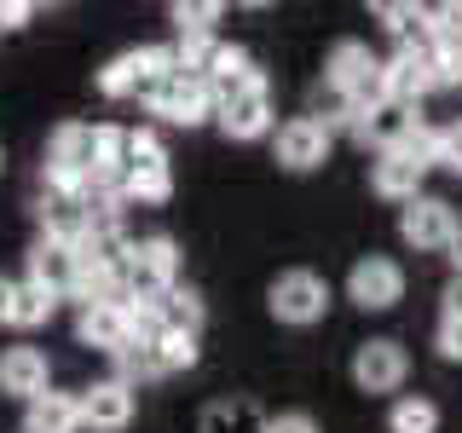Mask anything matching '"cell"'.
Returning <instances> with one entry per match:
<instances>
[{
    "mask_svg": "<svg viewBox=\"0 0 462 433\" xmlns=\"http://www.w3.org/2000/svg\"><path fill=\"white\" fill-rule=\"evenodd\" d=\"M35 220H41V237H47V243H69V249H81L87 231H93V208H87V197L47 191L41 208H35Z\"/></svg>",
    "mask_w": 462,
    "mask_h": 433,
    "instance_id": "ac0fdd59",
    "label": "cell"
},
{
    "mask_svg": "<svg viewBox=\"0 0 462 433\" xmlns=\"http://www.w3.org/2000/svg\"><path fill=\"white\" fill-rule=\"evenodd\" d=\"M208 93H214V127H220L226 139L254 144V139H266L272 127H278V115H272V81H266V69L249 64L243 76L214 81Z\"/></svg>",
    "mask_w": 462,
    "mask_h": 433,
    "instance_id": "6da1fadb",
    "label": "cell"
},
{
    "mask_svg": "<svg viewBox=\"0 0 462 433\" xmlns=\"http://www.w3.org/2000/svg\"><path fill=\"white\" fill-rule=\"evenodd\" d=\"M0 168H6V151H0Z\"/></svg>",
    "mask_w": 462,
    "mask_h": 433,
    "instance_id": "e575fe53",
    "label": "cell"
},
{
    "mask_svg": "<svg viewBox=\"0 0 462 433\" xmlns=\"http://www.w3.org/2000/svg\"><path fill=\"white\" fill-rule=\"evenodd\" d=\"M197 433H266V410L249 393H231V399H208L197 416Z\"/></svg>",
    "mask_w": 462,
    "mask_h": 433,
    "instance_id": "ffe728a7",
    "label": "cell"
},
{
    "mask_svg": "<svg viewBox=\"0 0 462 433\" xmlns=\"http://www.w3.org/2000/svg\"><path fill=\"white\" fill-rule=\"evenodd\" d=\"M35 18V0H0V29H23Z\"/></svg>",
    "mask_w": 462,
    "mask_h": 433,
    "instance_id": "4dcf8cb0",
    "label": "cell"
},
{
    "mask_svg": "<svg viewBox=\"0 0 462 433\" xmlns=\"http://www.w3.org/2000/svg\"><path fill=\"white\" fill-rule=\"evenodd\" d=\"M422 180H428V168L404 151H387V156L370 162V191L382 202H399V208H411V202L422 197Z\"/></svg>",
    "mask_w": 462,
    "mask_h": 433,
    "instance_id": "2e32d148",
    "label": "cell"
},
{
    "mask_svg": "<svg viewBox=\"0 0 462 433\" xmlns=\"http://www.w3.org/2000/svg\"><path fill=\"white\" fill-rule=\"evenodd\" d=\"M266 433H324V428H318L312 410H278V416H266Z\"/></svg>",
    "mask_w": 462,
    "mask_h": 433,
    "instance_id": "83f0119b",
    "label": "cell"
},
{
    "mask_svg": "<svg viewBox=\"0 0 462 433\" xmlns=\"http://www.w3.org/2000/svg\"><path fill=\"white\" fill-rule=\"evenodd\" d=\"M382 87L393 105H422L428 93H439L445 76H439V58H433V47H399L393 58L382 64Z\"/></svg>",
    "mask_w": 462,
    "mask_h": 433,
    "instance_id": "9c48e42d",
    "label": "cell"
},
{
    "mask_svg": "<svg viewBox=\"0 0 462 433\" xmlns=\"http://www.w3.org/2000/svg\"><path fill=\"white\" fill-rule=\"evenodd\" d=\"M162 324L168 329H185V336H202V324H208V307H202V295L191 283H173L162 295Z\"/></svg>",
    "mask_w": 462,
    "mask_h": 433,
    "instance_id": "cb8c5ba5",
    "label": "cell"
},
{
    "mask_svg": "<svg viewBox=\"0 0 462 433\" xmlns=\"http://www.w3.org/2000/svg\"><path fill=\"white\" fill-rule=\"evenodd\" d=\"M23 266H29V272H23L29 283L52 289V295H76V278H81V249H69V243H47V237H41L35 249H29Z\"/></svg>",
    "mask_w": 462,
    "mask_h": 433,
    "instance_id": "e0dca14e",
    "label": "cell"
},
{
    "mask_svg": "<svg viewBox=\"0 0 462 433\" xmlns=\"http://www.w3.org/2000/svg\"><path fill=\"white\" fill-rule=\"evenodd\" d=\"M6 312H12V278H0V324H6Z\"/></svg>",
    "mask_w": 462,
    "mask_h": 433,
    "instance_id": "836d02e7",
    "label": "cell"
},
{
    "mask_svg": "<svg viewBox=\"0 0 462 433\" xmlns=\"http://www.w3.org/2000/svg\"><path fill=\"white\" fill-rule=\"evenodd\" d=\"M439 312H445V324H462V278L439 289Z\"/></svg>",
    "mask_w": 462,
    "mask_h": 433,
    "instance_id": "1f68e13d",
    "label": "cell"
},
{
    "mask_svg": "<svg viewBox=\"0 0 462 433\" xmlns=\"http://www.w3.org/2000/svg\"><path fill=\"white\" fill-rule=\"evenodd\" d=\"M416 127H422V115H416L411 105H375V110H365V122L353 127V139L358 144H370L375 156H387V151H404V144L416 139Z\"/></svg>",
    "mask_w": 462,
    "mask_h": 433,
    "instance_id": "5bb4252c",
    "label": "cell"
},
{
    "mask_svg": "<svg viewBox=\"0 0 462 433\" xmlns=\"http://www.w3.org/2000/svg\"><path fill=\"white\" fill-rule=\"evenodd\" d=\"M52 387V364H47V353L41 346H6L0 353V399H41Z\"/></svg>",
    "mask_w": 462,
    "mask_h": 433,
    "instance_id": "9a60e30c",
    "label": "cell"
},
{
    "mask_svg": "<svg viewBox=\"0 0 462 433\" xmlns=\"http://www.w3.org/2000/svg\"><path fill=\"white\" fill-rule=\"evenodd\" d=\"M76 341L81 346H93V353H105L116 358L122 346H134V324H127V307L122 300H98V307H81L76 312Z\"/></svg>",
    "mask_w": 462,
    "mask_h": 433,
    "instance_id": "4fadbf2b",
    "label": "cell"
},
{
    "mask_svg": "<svg viewBox=\"0 0 462 433\" xmlns=\"http://www.w3.org/2000/svg\"><path fill=\"white\" fill-rule=\"evenodd\" d=\"M151 346H156V364H162V375H180V370H197L202 364V346H197V336H185V329H162Z\"/></svg>",
    "mask_w": 462,
    "mask_h": 433,
    "instance_id": "484cf974",
    "label": "cell"
},
{
    "mask_svg": "<svg viewBox=\"0 0 462 433\" xmlns=\"http://www.w3.org/2000/svg\"><path fill=\"white\" fill-rule=\"evenodd\" d=\"M144 105H151V115H156V122H168V127H202V122H214L208 81H191V76H168L151 98H144Z\"/></svg>",
    "mask_w": 462,
    "mask_h": 433,
    "instance_id": "7c38bea8",
    "label": "cell"
},
{
    "mask_svg": "<svg viewBox=\"0 0 462 433\" xmlns=\"http://www.w3.org/2000/svg\"><path fill=\"white\" fill-rule=\"evenodd\" d=\"M375 18H382L387 35H399V47H428V6L416 0H375Z\"/></svg>",
    "mask_w": 462,
    "mask_h": 433,
    "instance_id": "44dd1931",
    "label": "cell"
},
{
    "mask_svg": "<svg viewBox=\"0 0 462 433\" xmlns=\"http://www.w3.org/2000/svg\"><path fill=\"white\" fill-rule=\"evenodd\" d=\"M433 58H439V76H445V87H462V35H451V41H433Z\"/></svg>",
    "mask_w": 462,
    "mask_h": 433,
    "instance_id": "4316f807",
    "label": "cell"
},
{
    "mask_svg": "<svg viewBox=\"0 0 462 433\" xmlns=\"http://www.w3.org/2000/svg\"><path fill=\"white\" fill-rule=\"evenodd\" d=\"M168 18H173V35H180V41H208L214 23L226 18V6H220V0H191V6L180 0V6H168Z\"/></svg>",
    "mask_w": 462,
    "mask_h": 433,
    "instance_id": "d4e9b609",
    "label": "cell"
},
{
    "mask_svg": "<svg viewBox=\"0 0 462 433\" xmlns=\"http://www.w3.org/2000/svg\"><path fill=\"white\" fill-rule=\"evenodd\" d=\"M346 300L358 312H393L404 300V266L393 254H358L346 272Z\"/></svg>",
    "mask_w": 462,
    "mask_h": 433,
    "instance_id": "52a82bcc",
    "label": "cell"
},
{
    "mask_svg": "<svg viewBox=\"0 0 462 433\" xmlns=\"http://www.w3.org/2000/svg\"><path fill=\"white\" fill-rule=\"evenodd\" d=\"M329 151H336V134H329L324 115H289L272 139V156H278L283 173H318L329 162Z\"/></svg>",
    "mask_w": 462,
    "mask_h": 433,
    "instance_id": "5b68a950",
    "label": "cell"
},
{
    "mask_svg": "<svg viewBox=\"0 0 462 433\" xmlns=\"http://www.w3.org/2000/svg\"><path fill=\"white\" fill-rule=\"evenodd\" d=\"M439 168H445V173H457V180H462V115H457L451 127H445V151H439Z\"/></svg>",
    "mask_w": 462,
    "mask_h": 433,
    "instance_id": "f546056e",
    "label": "cell"
},
{
    "mask_svg": "<svg viewBox=\"0 0 462 433\" xmlns=\"http://www.w3.org/2000/svg\"><path fill=\"white\" fill-rule=\"evenodd\" d=\"M134 416H139V393L127 382L105 375V382L81 387V433H127Z\"/></svg>",
    "mask_w": 462,
    "mask_h": 433,
    "instance_id": "30bf717a",
    "label": "cell"
},
{
    "mask_svg": "<svg viewBox=\"0 0 462 433\" xmlns=\"http://www.w3.org/2000/svg\"><path fill=\"white\" fill-rule=\"evenodd\" d=\"M404 375H411V353H404L399 341L375 336V341H358L353 346V387H358V393H370V399L393 393L399 399Z\"/></svg>",
    "mask_w": 462,
    "mask_h": 433,
    "instance_id": "ba28073f",
    "label": "cell"
},
{
    "mask_svg": "<svg viewBox=\"0 0 462 433\" xmlns=\"http://www.w3.org/2000/svg\"><path fill=\"white\" fill-rule=\"evenodd\" d=\"M52 312H58V295L52 289H41V283H12V312H6V324L12 329H41V324H52Z\"/></svg>",
    "mask_w": 462,
    "mask_h": 433,
    "instance_id": "7402d4cb",
    "label": "cell"
},
{
    "mask_svg": "<svg viewBox=\"0 0 462 433\" xmlns=\"http://www.w3.org/2000/svg\"><path fill=\"white\" fill-rule=\"evenodd\" d=\"M324 81L329 93L341 98V105H358V110H375L387 105V87H382V58H375L365 41H336V47L324 52Z\"/></svg>",
    "mask_w": 462,
    "mask_h": 433,
    "instance_id": "3957f363",
    "label": "cell"
},
{
    "mask_svg": "<svg viewBox=\"0 0 462 433\" xmlns=\"http://www.w3.org/2000/svg\"><path fill=\"white\" fill-rule=\"evenodd\" d=\"M329 300H336V295H329V278L312 272V266H289V272H278V278L266 283V312L278 318V324H289V329L324 324Z\"/></svg>",
    "mask_w": 462,
    "mask_h": 433,
    "instance_id": "277c9868",
    "label": "cell"
},
{
    "mask_svg": "<svg viewBox=\"0 0 462 433\" xmlns=\"http://www.w3.org/2000/svg\"><path fill=\"white\" fill-rule=\"evenodd\" d=\"M18 433H81V393L47 387L41 399H29V404H23Z\"/></svg>",
    "mask_w": 462,
    "mask_h": 433,
    "instance_id": "d6986e66",
    "label": "cell"
},
{
    "mask_svg": "<svg viewBox=\"0 0 462 433\" xmlns=\"http://www.w3.org/2000/svg\"><path fill=\"white\" fill-rule=\"evenodd\" d=\"M387 433H439V404L428 393H399L387 404Z\"/></svg>",
    "mask_w": 462,
    "mask_h": 433,
    "instance_id": "603a6c76",
    "label": "cell"
},
{
    "mask_svg": "<svg viewBox=\"0 0 462 433\" xmlns=\"http://www.w3.org/2000/svg\"><path fill=\"white\" fill-rule=\"evenodd\" d=\"M180 266H185V254L168 231L139 237L134 254H127V295H168V289L180 283Z\"/></svg>",
    "mask_w": 462,
    "mask_h": 433,
    "instance_id": "8992f818",
    "label": "cell"
},
{
    "mask_svg": "<svg viewBox=\"0 0 462 433\" xmlns=\"http://www.w3.org/2000/svg\"><path fill=\"white\" fill-rule=\"evenodd\" d=\"M433 353H439L445 364H462V324H445V318H439V336H433Z\"/></svg>",
    "mask_w": 462,
    "mask_h": 433,
    "instance_id": "f1b7e54d",
    "label": "cell"
},
{
    "mask_svg": "<svg viewBox=\"0 0 462 433\" xmlns=\"http://www.w3.org/2000/svg\"><path fill=\"white\" fill-rule=\"evenodd\" d=\"M445 260H451V278H462V226H457V237L445 243Z\"/></svg>",
    "mask_w": 462,
    "mask_h": 433,
    "instance_id": "d6a6232c",
    "label": "cell"
},
{
    "mask_svg": "<svg viewBox=\"0 0 462 433\" xmlns=\"http://www.w3.org/2000/svg\"><path fill=\"white\" fill-rule=\"evenodd\" d=\"M457 208L445 197H416L411 208H399V237L411 243L416 254H445V243L457 237Z\"/></svg>",
    "mask_w": 462,
    "mask_h": 433,
    "instance_id": "8fae6325",
    "label": "cell"
},
{
    "mask_svg": "<svg viewBox=\"0 0 462 433\" xmlns=\"http://www.w3.org/2000/svg\"><path fill=\"white\" fill-rule=\"evenodd\" d=\"M98 173V127L93 122H58L47 139V162H41V180L58 197H87Z\"/></svg>",
    "mask_w": 462,
    "mask_h": 433,
    "instance_id": "7a4b0ae2",
    "label": "cell"
}]
</instances>
